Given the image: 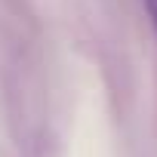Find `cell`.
Here are the masks:
<instances>
[{"label":"cell","instance_id":"6da1fadb","mask_svg":"<svg viewBox=\"0 0 157 157\" xmlns=\"http://www.w3.org/2000/svg\"><path fill=\"white\" fill-rule=\"evenodd\" d=\"M145 3V10H148V19H151V25H154V34H157V0H142Z\"/></svg>","mask_w":157,"mask_h":157}]
</instances>
